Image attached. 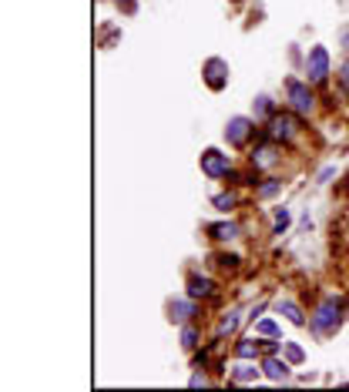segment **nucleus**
Returning <instances> with one entry per match:
<instances>
[{"label": "nucleus", "mask_w": 349, "mask_h": 392, "mask_svg": "<svg viewBox=\"0 0 349 392\" xmlns=\"http://www.w3.org/2000/svg\"><path fill=\"white\" fill-rule=\"evenodd\" d=\"M339 325H343V318H339V305H336L332 299L323 302L319 312L312 316V332H316V336H332Z\"/></svg>", "instance_id": "f257e3e1"}, {"label": "nucleus", "mask_w": 349, "mask_h": 392, "mask_svg": "<svg viewBox=\"0 0 349 392\" xmlns=\"http://www.w3.org/2000/svg\"><path fill=\"white\" fill-rule=\"evenodd\" d=\"M202 77H205V84L212 91H225V84H229V64L222 57H209L202 64Z\"/></svg>", "instance_id": "f03ea898"}, {"label": "nucleus", "mask_w": 349, "mask_h": 392, "mask_svg": "<svg viewBox=\"0 0 349 392\" xmlns=\"http://www.w3.org/2000/svg\"><path fill=\"white\" fill-rule=\"evenodd\" d=\"M306 74H309L312 84H323L330 77V51L326 47H312L309 57H306Z\"/></svg>", "instance_id": "7ed1b4c3"}, {"label": "nucleus", "mask_w": 349, "mask_h": 392, "mask_svg": "<svg viewBox=\"0 0 349 392\" xmlns=\"http://www.w3.org/2000/svg\"><path fill=\"white\" fill-rule=\"evenodd\" d=\"M202 171L209 178H225L232 171V161H229V154H222L218 148H205L202 151Z\"/></svg>", "instance_id": "20e7f679"}, {"label": "nucleus", "mask_w": 349, "mask_h": 392, "mask_svg": "<svg viewBox=\"0 0 349 392\" xmlns=\"http://www.w3.org/2000/svg\"><path fill=\"white\" fill-rule=\"evenodd\" d=\"M249 134H252V121H249V117H242V114L232 117V121L225 124V141H229L232 148H242V145L249 141Z\"/></svg>", "instance_id": "39448f33"}, {"label": "nucleus", "mask_w": 349, "mask_h": 392, "mask_svg": "<svg viewBox=\"0 0 349 392\" xmlns=\"http://www.w3.org/2000/svg\"><path fill=\"white\" fill-rule=\"evenodd\" d=\"M289 88V101H292V108L299 114H309L312 111V104H316V97H312V91L302 84V81H289L286 84Z\"/></svg>", "instance_id": "423d86ee"}, {"label": "nucleus", "mask_w": 349, "mask_h": 392, "mask_svg": "<svg viewBox=\"0 0 349 392\" xmlns=\"http://www.w3.org/2000/svg\"><path fill=\"white\" fill-rule=\"evenodd\" d=\"M292 134H295V121H292L289 114H272V121H269L272 141H289Z\"/></svg>", "instance_id": "0eeeda50"}, {"label": "nucleus", "mask_w": 349, "mask_h": 392, "mask_svg": "<svg viewBox=\"0 0 349 392\" xmlns=\"http://www.w3.org/2000/svg\"><path fill=\"white\" fill-rule=\"evenodd\" d=\"M262 373H266V379H272V382H286V379H289V359L266 355V359H262Z\"/></svg>", "instance_id": "6e6552de"}, {"label": "nucleus", "mask_w": 349, "mask_h": 392, "mask_svg": "<svg viewBox=\"0 0 349 392\" xmlns=\"http://www.w3.org/2000/svg\"><path fill=\"white\" fill-rule=\"evenodd\" d=\"M212 292H215L212 279H205V275H192V279H188V295H192V299H209Z\"/></svg>", "instance_id": "1a4fd4ad"}, {"label": "nucleus", "mask_w": 349, "mask_h": 392, "mask_svg": "<svg viewBox=\"0 0 349 392\" xmlns=\"http://www.w3.org/2000/svg\"><path fill=\"white\" fill-rule=\"evenodd\" d=\"M259 369L252 366V359H238V366L232 369V382H255Z\"/></svg>", "instance_id": "9d476101"}, {"label": "nucleus", "mask_w": 349, "mask_h": 392, "mask_svg": "<svg viewBox=\"0 0 349 392\" xmlns=\"http://www.w3.org/2000/svg\"><path fill=\"white\" fill-rule=\"evenodd\" d=\"M192 316H195V299H192V295H188V299L172 302V318H174V322H188Z\"/></svg>", "instance_id": "9b49d317"}, {"label": "nucleus", "mask_w": 349, "mask_h": 392, "mask_svg": "<svg viewBox=\"0 0 349 392\" xmlns=\"http://www.w3.org/2000/svg\"><path fill=\"white\" fill-rule=\"evenodd\" d=\"M209 231H212V238H218V242H232L235 235H238V224L235 222H218V224H212Z\"/></svg>", "instance_id": "f8f14e48"}, {"label": "nucleus", "mask_w": 349, "mask_h": 392, "mask_svg": "<svg viewBox=\"0 0 349 392\" xmlns=\"http://www.w3.org/2000/svg\"><path fill=\"white\" fill-rule=\"evenodd\" d=\"M279 312H282V316L289 318L292 325H306V316H302V309H299V305H295V302H279Z\"/></svg>", "instance_id": "ddd939ff"}, {"label": "nucleus", "mask_w": 349, "mask_h": 392, "mask_svg": "<svg viewBox=\"0 0 349 392\" xmlns=\"http://www.w3.org/2000/svg\"><path fill=\"white\" fill-rule=\"evenodd\" d=\"M282 355L289 359L292 366H302V362H306V352H302V345H295V342H282Z\"/></svg>", "instance_id": "4468645a"}, {"label": "nucleus", "mask_w": 349, "mask_h": 392, "mask_svg": "<svg viewBox=\"0 0 349 392\" xmlns=\"http://www.w3.org/2000/svg\"><path fill=\"white\" fill-rule=\"evenodd\" d=\"M235 355H238V359H255V355H259V342H255V338H242V342L235 345Z\"/></svg>", "instance_id": "2eb2a0df"}, {"label": "nucleus", "mask_w": 349, "mask_h": 392, "mask_svg": "<svg viewBox=\"0 0 349 392\" xmlns=\"http://www.w3.org/2000/svg\"><path fill=\"white\" fill-rule=\"evenodd\" d=\"M235 329H238V309H235V312H229V316L218 322V338H222V336H232Z\"/></svg>", "instance_id": "dca6fc26"}, {"label": "nucleus", "mask_w": 349, "mask_h": 392, "mask_svg": "<svg viewBox=\"0 0 349 392\" xmlns=\"http://www.w3.org/2000/svg\"><path fill=\"white\" fill-rule=\"evenodd\" d=\"M255 332H259V336H266V338H279V325H275L272 318H259Z\"/></svg>", "instance_id": "f3484780"}, {"label": "nucleus", "mask_w": 349, "mask_h": 392, "mask_svg": "<svg viewBox=\"0 0 349 392\" xmlns=\"http://www.w3.org/2000/svg\"><path fill=\"white\" fill-rule=\"evenodd\" d=\"M272 161H275V154H272V148H259L252 154V165H259V168H269Z\"/></svg>", "instance_id": "a211bd4d"}, {"label": "nucleus", "mask_w": 349, "mask_h": 392, "mask_svg": "<svg viewBox=\"0 0 349 392\" xmlns=\"http://www.w3.org/2000/svg\"><path fill=\"white\" fill-rule=\"evenodd\" d=\"M212 205L218 208V211H229V208H235V195L232 191H222V195H215Z\"/></svg>", "instance_id": "6ab92c4d"}, {"label": "nucleus", "mask_w": 349, "mask_h": 392, "mask_svg": "<svg viewBox=\"0 0 349 392\" xmlns=\"http://www.w3.org/2000/svg\"><path fill=\"white\" fill-rule=\"evenodd\" d=\"M272 111H275L272 97H266V94H262V97H255V114H259V117H266V114H272Z\"/></svg>", "instance_id": "aec40b11"}, {"label": "nucleus", "mask_w": 349, "mask_h": 392, "mask_svg": "<svg viewBox=\"0 0 349 392\" xmlns=\"http://www.w3.org/2000/svg\"><path fill=\"white\" fill-rule=\"evenodd\" d=\"M181 345H185V349H195V345H198V332H195L192 325L181 329Z\"/></svg>", "instance_id": "412c9836"}, {"label": "nucleus", "mask_w": 349, "mask_h": 392, "mask_svg": "<svg viewBox=\"0 0 349 392\" xmlns=\"http://www.w3.org/2000/svg\"><path fill=\"white\" fill-rule=\"evenodd\" d=\"M279 188H282V181H266V185H259V198H272V195H279Z\"/></svg>", "instance_id": "4be33fe9"}, {"label": "nucleus", "mask_w": 349, "mask_h": 392, "mask_svg": "<svg viewBox=\"0 0 349 392\" xmlns=\"http://www.w3.org/2000/svg\"><path fill=\"white\" fill-rule=\"evenodd\" d=\"M289 211H286V208H279V211H275V231H282V228H289Z\"/></svg>", "instance_id": "5701e85b"}, {"label": "nucleus", "mask_w": 349, "mask_h": 392, "mask_svg": "<svg viewBox=\"0 0 349 392\" xmlns=\"http://www.w3.org/2000/svg\"><path fill=\"white\" fill-rule=\"evenodd\" d=\"M339 81H343V88L349 91V60L343 64V67H339Z\"/></svg>", "instance_id": "b1692460"}, {"label": "nucleus", "mask_w": 349, "mask_h": 392, "mask_svg": "<svg viewBox=\"0 0 349 392\" xmlns=\"http://www.w3.org/2000/svg\"><path fill=\"white\" fill-rule=\"evenodd\" d=\"M117 3H124V10H128V14H135V10H138L135 0H117Z\"/></svg>", "instance_id": "393cba45"}]
</instances>
